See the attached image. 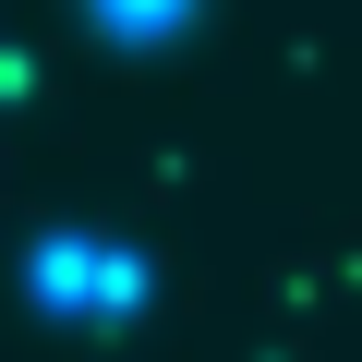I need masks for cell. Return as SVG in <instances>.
Masks as SVG:
<instances>
[{"label": "cell", "instance_id": "obj_1", "mask_svg": "<svg viewBox=\"0 0 362 362\" xmlns=\"http://www.w3.org/2000/svg\"><path fill=\"white\" fill-rule=\"evenodd\" d=\"M97 25H109V37H169L181 0H97Z\"/></svg>", "mask_w": 362, "mask_h": 362}]
</instances>
